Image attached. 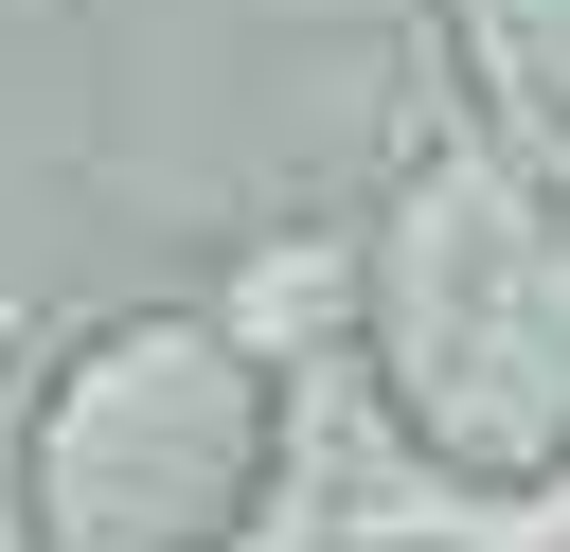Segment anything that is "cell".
<instances>
[{"instance_id": "277c9868", "label": "cell", "mask_w": 570, "mask_h": 552, "mask_svg": "<svg viewBox=\"0 0 570 552\" xmlns=\"http://www.w3.org/2000/svg\"><path fill=\"white\" fill-rule=\"evenodd\" d=\"M374 552H392V534H374Z\"/></svg>"}, {"instance_id": "3957f363", "label": "cell", "mask_w": 570, "mask_h": 552, "mask_svg": "<svg viewBox=\"0 0 570 552\" xmlns=\"http://www.w3.org/2000/svg\"><path fill=\"white\" fill-rule=\"evenodd\" d=\"M445 71H463V142L499 160H570V0H445Z\"/></svg>"}, {"instance_id": "7a4b0ae2", "label": "cell", "mask_w": 570, "mask_h": 552, "mask_svg": "<svg viewBox=\"0 0 570 552\" xmlns=\"http://www.w3.org/2000/svg\"><path fill=\"white\" fill-rule=\"evenodd\" d=\"M285 499V374L214 303H107L18 392V552H249Z\"/></svg>"}, {"instance_id": "6da1fadb", "label": "cell", "mask_w": 570, "mask_h": 552, "mask_svg": "<svg viewBox=\"0 0 570 552\" xmlns=\"http://www.w3.org/2000/svg\"><path fill=\"white\" fill-rule=\"evenodd\" d=\"M356 374L392 445L463 499L570 481V178L428 142L356 231Z\"/></svg>"}]
</instances>
